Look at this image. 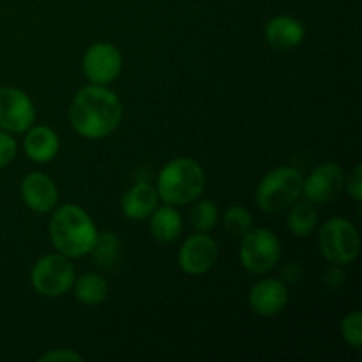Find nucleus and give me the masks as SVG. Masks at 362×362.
Instances as JSON below:
<instances>
[{"mask_svg":"<svg viewBox=\"0 0 362 362\" xmlns=\"http://www.w3.org/2000/svg\"><path fill=\"white\" fill-rule=\"evenodd\" d=\"M218 260V244L205 233L189 237L179 250V265L186 274L202 276Z\"/></svg>","mask_w":362,"mask_h":362,"instance_id":"obj_11","label":"nucleus"},{"mask_svg":"<svg viewBox=\"0 0 362 362\" xmlns=\"http://www.w3.org/2000/svg\"><path fill=\"white\" fill-rule=\"evenodd\" d=\"M303 175L296 168L281 166L264 177L257 189V205L264 212H278L296 204L303 193Z\"/></svg>","mask_w":362,"mask_h":362,"instance_id":"obj_4","label":"nucleus"},{"mask_svg":"<svg viewBox=\"0 0 362 362\" xmlns=\"http://www.w3.org/2000/svg\"><path fill=\"white\" fill-rule=\"evenodd\" d=\"M281 276L285 281H297V278H300V267L297 264H288L283 269Z\"/></svg>","mask_w":362,"mask_h":362,"instance_id":"obj_27","label":"nucleus"},{"mask_svg":"<svg viewBox=\"0 0 362 362\" xmlns=\"http://www.w3.org/2000/svg\"><path fill=\"white\" fill-rule=\"evenodd\" d=\"M74 296L87 306H99L108 297V283L94 272H85L73 283Z\"/></svg>","mask_w":362,"mask_h":362,"instance_id":"obj_18","label":"nucleus"},{"mask_svg":"<svg viewBox=\"0 0 362 362\" xmlns=\"http://www.w3.org/2000/svg\"><path fill=\"white\" fill-rule=\"evenodd\" d=\"M76 279L74 267L64 255H46L32 267L30 281L37 293L45 297H60L73 288Z\"/></svg>","mask_w":362,"mask_h":362,"instance_id":"obj_6","label":"nucleus"},{"mask_svg":"<svg viewBox=\"0 0 362 362\" xmlns=\"http://www.w3.org/2000/svg\"><path fill=\"white\" fill-rule=\"evenodd\" d=\"M49 239L60 255L78 258L90 253L98 239V230L83 209L67 204L53 212L49 221Z\"/></svg>","mask_w":362,"mask_h":362,"instance_id":"obj_2","label":"nucleus"},{"mask_svg":"<svg viewBox=\"0 0 362 362\" xmlns=\"http://www.w3.org/2000/svg\"><path fill=\"white\" fill-rule=\"evenodd\" d=\"M293 205V204H292ZM317 209L310 202H299L288 212V230L297 237H306L317 228Z\"/></svg>","mask_w":362,"mask_h":362,"instance_id":"obj_19","label":"nucleus"},{"mask_svg":"<svg viewBox=\"0 0 362 362\" xmlns=\"http://www.w3.org/2000/svg\"><path fill=\"white\" fill-rule=\"evenodd\" d=\"M250 306L262 317H274L285 310L288 303V290L279 279H262L250 290Z\"/></svg>","mask_w":362,"mask_h":362,"instance_id":"obj_13","label":"nucleus"},{"mask_svg":"<svg viewBox=\"0 0 362 362\" xmlns=\"http://www.w3.org/2000/svg\"><path fill=\"white\" fill-rule=\"evenodd\" d=\"M320 250L334 265L352 264L361 250L357 228L343 218H332L320 230Z\"/></svg>","mask_w":362,"mask_h":362,"instance_id":"obj_5","label":"nucleus"},{"mask_svg":"<svg viewBox=\"0 0 362 362\" xmlns=\"http://www.w3.org/2000/svg\"><path fill=\"white\" fill-rule=\"evenodd\" d=\"M281 257V244L278 237L265 228L250 230L243 235L240 262L251 274H264L276 267Z\"/></svg>","mask_w":362,"mask_h":362,"instance_id":"obj_7","label":"nucleus"},{"mask_svg":"<svg viewBox=\"0 0 362 362\" xmlns=\"http://www.w3.org/2000/svg\"><path fill=\"white\" fill-rule=\"evenodd\" d=\"M41 362H59V361H83V356H80L78 352L71 349H59L53 350V352L45 354V356L39 357Z\"/></svg>","mask_w":362,"mask_h":362,"instance_id":"obj_25","label":"nucleus"},{"mask_svg":"<svg viewBox=\"0 0 362 362\" xmlns=\"http://www.w3.org/2000/svg\"><path fill=\"white\" fill-rule=\"evenodd\" d=\"M151 230L159 243H173L182 232V218L170 205L156 207L152 212Z\"/></svg>","mask_w":362,"mask_h":362,"instance_id":"obj_17","label":"nucleus"},{"mask_svg":"<svg viewBox=\"0 0 362 362\" xmlns=\"http://www.w3.org/2000/svg\"><path fill=\"white\" fill-rule=\"evenodd\" d=\"M21 198L30 211L46 214L55 209L59 193L55 182L46 173L32 172L21 182Z\"/></svg>","mask_w":362,"mask_h":362,"instance_id":"obj_12","label":"nucleus"},{"mask_svg":"<svg viewBox=\"0 0 362 362\" xmlns=\"http://www.w3.org/2000/svg\"><path fill=\"white\" fill-rule=\"evenodd\" d=\"M205 187L202 165L189 158H177L161 170L158 177V194L168 205H184L197 200Z\"/></svg>","mask_w":362,"mask_h":362,"instance_id":"obj_3","label":"nucleus"},{"mask_svg":"<svg viewBox=\"0 0 362 362\" xmlns=\"http://www.w3.org/2000/svg\"><path fill=\"white\" fill-rule=\"evenodd\" d=\"M158 191L151 184L138 182L126 191L122 202H120V207H122L126 218L138 221V219L148 218L154 212V209L158 207Z\"/></svg>","mask_w":362,"mask_h":362,"instance_id":"obj_15","label":"nucleus"},{"mask_svg":"<svg viewBox=\"0 0 362 362\" xmlns=\"http://www.w3.org/2000/svg\"><path fill=\"white\" fill-rule=\"evenodd\" d=\"M345 186V173L336 163H324L317 166L306 182H303V193L306 202L315 205H324L338 198Z\"/></svg>","mask_w":362,"mask_h":362,"instance_id":"obj_9","label":"nucleus"},{"mask_svg":"<svg viewBox=\"0 0 362 362\" xmlns=\"http://www.w3.org/2000/svg\"><path fill=\"white\" fill-rule=\"evenodd\" d=\"M122 103L105 85L83 87L74 95L69 108L71 126L90 140L112 134L122 122Z\"/></svg>","mask_w":362,"mask_h":362,"instance_id":"obj_1","label":"nucleus"},{"mask_svg":"<svg viewBox=\"0 0 362 362\" xmlns=\"http://www.w3.org/2000/svg\"><path fill=\"white\" fill-rule=\"evenodd\" d=\"M218 207L212 200H202L200 204L194 205L193 212H191V223L200 232H209L218 223Z\"/></svg>","mask_w":362,"mask_h":362,"instance_id":"obj_22","label":"nucleus"},{"mask_svg":"<svg viewBox=\"0 0 362 362\" xmlns=\"http://www.w3.org/2000/svg\"><path fill=\"white\" fill-rule=\"evenodd\" d=\"M83 71L92 85H108L122 71V55L110 42H95L85 52Z\"/></svg>","mask_w":362,"mask_h":362,"instance_id":"obj_10","label":"nucleus"},{"mask_svg":"<svg viewBox=\"0 0 362 362\" xmlns=\"http://www.w3.org/2000/svg\"><path fill=\"white\" fill-rule=\"evenodd\" d=\"M35 120V108L25 92L13 87L0 88V129L23 133Z\"/></svg>","mask_w":362,"mask_h":362,"instance_id":"obj_8","label":"nucleus"},{"mask_svg":"<svg viewBox=\"0 0 362 362\" xmlns=\"http://www.w3.org/2000/svg\"><path fill=\"white\" fill-rule=\"evenodd\" d=\"M265 39L276 49H292L304 39V27L292 16H276L265 27Z\"/></svg>","mask_w":362,"mask_h":362,"instance_id":"obj_14","label":"nucleus"},{"mask_svg":"<svg viewBox=\"0 0 362 362\" xmlns=\"http://www.w3.org/2000/svg\"><path fill=\"white\" fill-rule=\"evenodd\" d=\"M223 223H225V228L230 235L243 237L244 233L251 230L253 216L250 214L247 209L240 207V205H233V207L226 209L225 216H223Z\"/></svg>","mask_w":362,"mask_h":362,"instance_id":"obj_21","label":"nucleus"},{"mask_svg":"<svg viewBox=\"0 0 362 362\" xmlns=\"http://www.w3.org/2000/svg\"><path fill=\"white\" fill-rule=\"evenodd\" d=\"M16 141L7 131H0V168L9 165L16 156Z\"/></svg>","mask_w":362,"mask_h":362,"instance_id":"obj_24","label":"nucleus"},{"mask_svg":"<svg viewBox=\"0 0 362 362\" xmlns=\"http://www.w3.org/2000/svg\"><path fill=\"white\" fill-rule=\"evenodd\" d=\"M60 147L59 136L52 127L37 126L32 127L25 136V152L35 163L52 161Z\"/></svg>","mask_w":362,"mask_h":362,"instance_id":"obj_16","label":"nucleus"},{"mask_svg":"<svg viewBox=\"0 0 362 362\" xmlns=\"http://www.w3.org/2000/svg\"><path fill=\"white\" fill-rule=\"evenodd\" d=\"M341 336L350 346L359 350L362 345V315L359 311L346 315L341 322Z\"/></svg>","mask_w":362,"mask_h":362,"instance_id":"obj_23","label":"nucleus"},{"mask_svg":"<svg viewBox=\"0 0 362 362\" xmlns=\"http://www.w3.org/2000/svg\"><path fill=\"white\" fill-rule=\"evenodd\" d=\"M346 191H349L350 197L356 202L362 200V186H361V165H357L352 170L349 177V184H346Z\"/></svg>","mask_w":362,"mask_h":362,"instance_id":"obj_26","label":"nucleus"},{"mask_svg":"<svg viewBox=\"0 0 362 362\" xmlns=\"http://www.w3.org/2000/svg\"><path fill=\"white\" fill-rule=\"evenodd\" d=\"M119 247L120 243L115 237V233L105 232L98 233V239H95L94 247L90 250V253L94 255L95 262L103 267H112L113 264L119 258Z\"/></svg>","mask_w":362,"mask_h":362,"instance_id":"obj_20","label":"nucleus"}]
</instances>
